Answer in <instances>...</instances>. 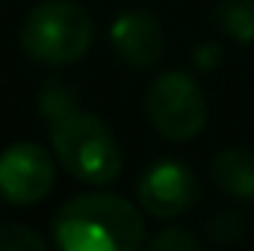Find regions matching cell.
Here are the masks:
<instances>
[{
    "mask_svg": "<svg viewBox=\"0 0 254 251\" xmlns=\"http://www.w3.org/2000/svg\"><path fill=\"white\" fill-rule=\"evenodd\" d=\"M54 240L65 251H136L145 243V222L122 195L86 192L57 213Z\"/></svg>",
    "mask_w": 254,
    "mask_h": 251,
    "instance_id": "6da1fadb",
    "label": "cell"
},
{
    "mask_svg": "<svg viewBox=\"0 0 254 251\" xmlns=\"http://www.w3.org/2000/svg\"><path fill=\"white\" fill-rule=\"evenodd\" d=\"M95 39L89 12L71 0H48L30 9L21 27V45L42 65H71L86 57Z\"/></svg>",
    "mask_w": 254,
    "mask_h": 251,
    "instance_id": "7a4b0ae2",
    "label": "cell"
},
{
    "mask_svg": "<svg viewBox=\"0 0 254 251\" xmlns=\"http://www.w3.org/2000/svg\"><path fill=\"white\" fill-rule=\"evenodd\" d=\"M54 151L71 178L92 187H107L122 175V151L110 127L92 113H71L54 125Z\"/></svg>",
    "mask_w": 254,
    "mask_h": 251,
    "instance_id": "3957f363",
    "label": "cell"
},
{
    "mask_svg": "<svg viewBox=\"0 0 254 251\" xmlns=\"http://www.w3.org/2000/svg\"><path fill=\"white\" fill-rule=\"evenodd\" d=\"M145 110H148L151 125L166 139H175V142L195 139L207 125L204 92L184 71L160 74L145 95Z\"/></svg>",
    "mask_w": 254,
    "mask_h": 251,
    "instance_id": "277c9868",
    "label": "cell"
},
{
    "mask_svg": "<svg viewBox=\"0 0 254 251\" xmlns=\"http://www.w3.org/2000/svg\"><path fill=\"white\" fill-rule=\"evenodd\" d=\"M54 187V160L42 145L18 142L0 154V195L12 204H36Z\"/></svg>",
    "mask_w": 254,
    "mask_h": 251,
    "instance_id": "5b68a950",
    "label": "cell"
},
{
    "mask_svg": "<svg viewBox=\"0 0 254 251\" xmlns=\"http://www.w3.org/2000/svg\"><path fill=\"white\" fill-rule=\"evenodd\" d=\"M195 198H198V187L192 172L172 160L151 166L139 181V204L157 219H172L187 213L195 204Z\"/></svg>",
    "mask_w": 254,
    "mask_h": 251,
    "instance_id": "8992f818",
    "label": "cell"
},
{
    "mask_svg": "<svg viewBox=\"0 0 254 251\" xmlns=\"http://www.w3.org/2000/svg\"><path fill=\"white\" fill-rule=\"evenodd\" d=\"M110 39H113L116 54L130 68H151L166 54V30H163V24L151 12H142V9L122 12L110 27Z\"/></svg>",
    "mask_w": 254,
    "mask_h": 251,
    "instance_id": "52a82bcc",
    "label": "cell"
},
{
    "mask_svg": "<svg viewBox=\"0 0 254 251\" xmlns=\"http://www.w3.org/2000/svg\"><path fill=\"white\" fill-rule=\"evenodd\" d=\"M210 175L216 181V187L225 189L234 198H254V154L243 148H228L219 151Z\"/></svg>",
    "mask_w": 254,
    "mask_h": 251,
    "instance_id": "ba28073f",
    "label": "cell"
},
{
    "mask_svg": "<svg viewBox=\"0 0 254 251\" xmlns=\"http://www.w3.org/2000/svg\"><path fill=\"white\" fill-rule=\"evenodd\" d=\"M216 21L231 39L243 45L254 42V0H225L216 12Z\"/></svg>",
    "mask_w": 254,
    "mask_h": 251,
    "instance_id": "9c48e42d",
    "label": "cell"
},
{
    "mask_svg": "<svg viewBox=\"0 0 254 251\" xmlns=\"http://www.w3.org/2000/svg\"><path fill=\"white\" fill-rule=\"evenodd\" d=\"M80 110V98L77 92L68 86V83H60V80H51L42 92H39V113L42 119H48L51 125L68 119L71 113Z\"/></svg>",
    "mask_w": 254,
    "mask_h": 251,
    "instance_id": "30bf717a",
    "label": "cell"
},
{
    "mask_svg": "<svg viewBox=\"0 0 254 251\" xmlns=\"http://www.w3.org/2000/svg\"><path fill=\"white\" fill-rule=\"evenodd\" d=\"M48 243L27 225H0V251H45Z\"/></svg>",
    "mask_w": 254,
    "mask_h": 251,
    "instance_id": "8fae6325",
    "label": "cell"
},
{
    "mask_svg": "<svg viewBox=\"0 0 254 251\" xmlns=\"http://www.w3.org/2000/svg\"><path fill=\"white\" fill-rule=\"evenodd\" d=\"M201 243L184 228H166L151 240V251H198Z\"/></svg>",
    "mask_w": 254,
    "mask_h": 251,
    "instance_id": "7c38bea8",
    "label": "cell"
},
{
    "mask_svg": "<svg viewBox=\"0 0 254 251\" xmlns=\"http://www.w3.org/2000/svg\"><path fill=\"white\" fill-rule=\"evenodd\" d=\"M210 237H213L216 243H237V240L243 237V225H240V219L231 216V213L216 216V219L210 222Z\"/></svg>",
    "mask_w": 254,
    "mask_h": 251,
    "instance_id": "4fadbf2b",
    "label": "cell"
},
{
    "mask_svg": "<svg viewBox=\"0 0 254 251\" xmlns=\"http://www.w3.org/2000/svg\"><path fill=\"white\" fill-rule=\"evenodd\" d=\"M219 63H222V48H219L216 42H207V45H201V48L195 51V65H198V68L210 71V68H216Z\"/></svg>",
    "mask_w": 254,
    "mask_h": 251,
    "instance_id": "5bb4252c",
    "label": "cell"
}]
</instances>
